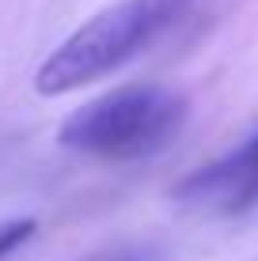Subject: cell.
Returning a JSON list of instances; mask_svg holds the SVG:
<instances>
[{
	"label": "cell",
	"mask_w": 258,
	"mask_h": 261,
	"mask_svg": "<svg viewBox=\"0 0 258 261\" xmlns=\"http://www.w3.org/2000/svg\"><path fill=\"white\" fill-rule=\"evenodd\" d=\"M186 12H190V0H118L114 8L73 31L42 61L34 87L38 95L53 98L95 84L129 65L133 57H140L145 49H152Z\"/></svg>",
	"instance_id": "6da1fadb"
},
{
	"label": "cell",
	"mask_w": 258,
	"mask_h": 261,
	"mask_svg": "<svg viewBox=\"0 0 258 261\" xmlns=\"http://www.w3.org/2000/svg\"><path fill=\"white\" fill-rule=\"evenodd\" d=\"M190 102L159 84H126L73 110L57 129L68 151L110 163H133L163 151L182 133Z\"/></svg>",
	"instance_id": "7a4b0ae2"
},
{
	"label": "cell",
	"mask_w": 258,
	"mask_h": 261,
	"mask_svg": "<svg viewBox=\"0 0 258 261\" xmlns=\"http://www.w3.org/2000/svg\"><path fill=\"white\" fill-rule=\"evenodd\" d=\"M175 197L186 208H198L209 216H236L258 204V133L243 144L224 151L220 159L182 178Z\"/></svg>",
	"instance_id": "3957f363"
},
{
	"label": "cell",
	"mask_w": 258,
	"mask_h": 261,
	"mask_svg": "<svg viewBox=\"0 0 258 261\" xmlns=\"http://www.w3.org/2000/svg\"><path fill=\"white\" fill-rule=\"evenodd\" d=\"M31 235H34V220H31V216H23V220H4V223H0V257H8Z\"/></svg>",
	"instance_id": "277c9868"
},
{
	"label": "cell",
	"mask_w": 258,
	"mask_h": 261,
	"mask_svg": "<svg viewBox=\"0 0 258 261\" xmlns=\"http://www.w3.org/2000/svg\"><path fill=\"white\" fill-rule=\"evenodd\" d=\"M91 261H140L137 250H118V254H103V257H91Z\"/></svg>",
	"instance_id": "5b68a950"
}]
</instances>
